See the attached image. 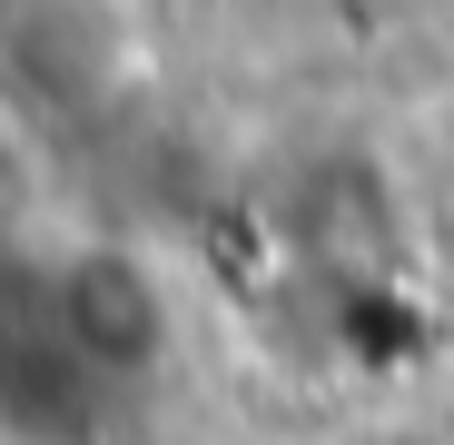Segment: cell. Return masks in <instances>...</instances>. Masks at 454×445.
<instances>
[{
  "instance_id": "cell-1",
  "label": "cell",
  "mask_w": 454,
  "mask_h": 445,
  "mask_svg": "<svg viewBox=\"0 0 454 445\" xmlns=\"http://www.w3.org/2000/svg\"><path fill=\"white\" fill-rule=\"evenodd\" d=\"M59 327H69V346L80 356H99V366H129V356H148L159 346V297H148V277L129 267V258H80L59 277Z\"/></svg>"
}]
</instances>
